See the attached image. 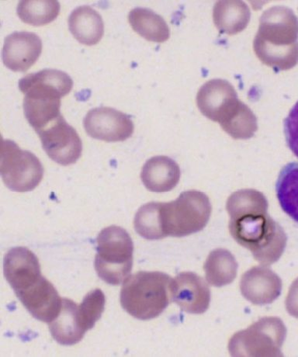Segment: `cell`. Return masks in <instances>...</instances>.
Returning a JSON list of instances; mask_svg holds the SVG:
<instances>
[{
	"instance_id": "cell-1",
	"label": "cell",
	"mask_w": 298,
	"mask_h": 357,
	"mask_svg": "<svg viewBox=\"0 0 298 357\" xmlns=\"http://www.w3.org/2000/svg\"><path fill=\"white\" fill-rule=\"evenodd\" d=\"M226 209L232 236L251 251L256 261L270 265L280 259L287 236L268 215V202L261 192L253 189L234 192L228 199Z\"/></svg>"
},
{
	"instance_id": "cell-2",
	"label": "cell",
	"mask_w": 298,
	"mask_h": 357,
	"mask_svg": "<svg viewBox=\"0 0 298 357\" xmlns=\"http://www.w3.org/2000/svg\"><path fill=\"white\" fill-rule=\"evenodd\" d=\"M298 19L285 6L265 11L253 47L262 63L276 71L290 70L298 63Z\"/></svg>"
},
{
	"instance_id": "cell-3",
	"label": "cell",
	"mask_w": 298,
	"mask_h": 357,
	"mask_svg": "<svg viewBox=\"0 0 298 357\" xmlns=\"http://www.w3.org/2000/svg\"><path fill=\"white\" fill-rule=\"evenodd\" d=\"M73 87V81L67 73L50 68L20 80L19 88L25 94L24 115L36 132L61 115V99Z\"/></svg>"
},
{
	"instance_id": "cell-4",
	"label": "cell",
	"mask_w": 298,
	"mask_h": 357,
	"mask_svg": "<svg viewBox=\"0 0 298 357\" xmlns=\"http://www.w3.org/2000/svg\"><path fill=\"white\" fill-rule=\"evenodd\" d=\"M172 278L161 272H138L124 280L122 307L131 317L150 320L161 315L172 301Z\"/></svg>"
},
{
	"instance_id": "cell-5",
	"label": "cell",
	"mask_w": 298,
	"mask_h": 357,
	"mask_svg": "<svg viewBox=\"0 0 298 357\" xmlns=\"http://www.w3.org/2000/svg\"><path fill=\"white\" fill-rule=\"evenodd\" d=\"M211 214L209 198L200 191H185L176 201L158 204L163 238L184 237L202 231L209 223Z\"/></svg>"
},
{
	"instance_id": "cell-6",
	"label": "cell",
	"mask_w": 298,
	"mask_h": 357,
	"mask_svg": "<svg viewBox=\"0 0 298 357\" xmlns=\"http://www.w3.org/2000/svg\"><path fill=\"white\" fill-rule=\"evenodd\" d=\"M95 270L108 284L119 285L133 267L134 244L126 230L119 226L103 229L96 238Z\"/></svg>"
},
{
	"instance_id": "cell-7",
	"label": "cell",
	"mask_w": 298,
	"mask_h": 357,
	"mask_svg": "<svg viewBox=\"0 0 298 357\" xmlns=\"http://www.w3.org/2000/svg\"><path fill=\"white\" fill-rule=\"evenodd\" d=\"M285 334L281 319L262 318L246 331L235 333L228 343V350L232 356H280Z\"/></svg>"
},
{
	"instance_id": "cell-8",
	"label": "cell",
	"mask_w": 298,
	"mask_h": 357,
	"mask_svg": "<svg viewBox=\"0 0 298 357\" xmlns=\"http://www.w3.org/2000/svg\"><path fill=\"white\" fill-rule=\"evenodd\" d=\"M0 174L6 186L16 192H29L43 181L44 169L36 155L20 149L15 142L3 140Z\"/></svg>"
},
{
	"instance_id": "cell-9",
	"label": "cell",
	"mask_w": 298,
	"mask_h": 357,
	"mask_svg": "<svg viewBox=\"0 0 298 357\" xmlns=\"http://www.w3.org/2000/svg\"><path fill=\"white\" fill-rule=\"evenodd\" d=\"M37 133L45 153L55 162L68 166L80 159L82 152L81 139L62 115Z\"/></svg>"
},
{
	"instance_id": "cell-10",
	"label": "cell",
	"mask_w": 298,
	"mask_h": 357,
	"mask_svg": "<svg viewBox=\"0 0 298 357\" xmlns=\"http://www.w3.org/2000/svg\"><path fill=\"white\" fill-rule=\"evenodd\" d=\"M83 126L91 138L107 142H123L133 135L131 116L112 107H97L88 112Z\"/></svg>"
},
{
	"instance_id": "cell-11",
	"label": "cell",
	"mask_w": 298,
	"mask_h": 357,
	"mask_svg": "<svg viewBox=\"0 0 298 357\" xmlns=\"http://www.w3.org/2000/svg\"><path fill=\"white\" fill-rule=\"evenodd\" d=\"M3 272L15 294L29 289L43 277L38 257L25 247H16L6 254Z\"/></svg>"
},
{
	"instance_id": "cell-12",
	"label": "cell",
	"mask_w": 298,
	"mask_h": 357,
	"mask_svg": "<svg viewBox=\"0 0 298 357\" xmlns=\"http://www.w3.org/2000/svg\"><path fill=\"white\" fill-rule=\"evenodd\" d=\"M172 301L190 314H203L209 309L211 292L205 281L196 273L178 274L171 284Z\"/></svg>"
},
{
	"instance_id": "cell-13",
	"label": "cell",
	"mask_w": 298,
	"mask_h": 357,
	"mask_svg": "<svg viewBox=\"0 0 298 357\" xmlns=\"http://www.w3.org/2000/svg\"><path fill=\"white\" fill-rule=\"evenodd\" d=\"M43 52V41L36 33L15 32L5 38L2 58L13 72L25 73L36 63Z\"/></svg>"
},
{
	"instance_id": "cell-14",
	"label": "cell",
	"mask_w": 298,
	"mask_h": 357,
	"mask_svg": "<svg viewBox=\"0 0 298 357\" xmlns=\"http://www.w3.org/2000/svg\"><path fill=\"white\" fill-rule=\"evenodd\" d=\"M16 295L33 318L46 324H50L61 311L62 299L50 281L44 277Z\"/></svg>"
},
{
	"instance_id": "cell-15",
	"label": "cell",
	"mask_w": 298,
	"mask_h": 357,
	"mask_svg": "<svg viewBox=\"0 0 298 357\" xmlns=\"http://www.w3.org/2000/svg\"><path fill=\"white\" fill-rule=\"evenodd\" d=\"M278 276L269 268L255 266L241 277L240 290L244 297L256 305L271 304L281 293Z\"/></svg>"
},
{
	"instance_id": "cell-16",
	"label": "cell",
	"mask_w": 298,
	"mask_h": 357,
	"mask_svg": "<svg viewBox=\"0 0 298 357\" xmlns=\"http://www.w3.org/2000/svg\"><path fill=\"white\" fill-rule=\"evenodd\" d=\"M213 121L218 122L225 132L235 139H248L258 128L255 114L239 100L238 95L228 99L219 108Z\"/></svg>"
},
{
	"instance_id": "cell-17",
	"label": "cell",
	"mask_w": 298,
	"mask_h": 357,
	"mask_svg": "<svg viewBox=\"0 0 298 357\" xmlns=\"http://www.w3.org/2000/svg\"><path fill=\"white\" fill-rule=\"evenodd\" d=\"M142 181L152 192H168L175 188L180 178L178 164L167 156L151 158L145 164L141 174Z\"/></svg>"
},
{
	"instance_id": "cell-18",
	"label": "cell",
	"mask_w": 298,
	"mask_h": 357,
	"mask_svg": "<svg viewBox=\"0 0 298 357\" xmlns=\"http://www.w3.org/2000/svg\"><path fill=\"white\" fill-rule=\"evenodd\" d=\"M79 306L70 299H62L61 311L50 324L53 339L64 346H73L84 337L86 331L81 326Z\"/></svg>"
},
{
	"instance_id": "cell-19",
	"label": "cell",
	"mask_w": 298,
	"mask_h": 357,
	"mask_svg": "<svg viewBox=\"0 0 298 357\" xmlns=\"http://www.w3.org/2000/svg\"><path fill=\"white\" fill-rule=\"evenodd\" d=\"M68 26L74 38L88 46L98 43L105 33L101 15L89 6H79L72 12Z\"/></svg>"
},
{
	"instance_id": "cell-20",
	"label": "cell",
	"mask_w": 298,
	"mask_h": 357,
	"mask_svg": "<svg viewBox=\"0 0 298 357\" xmlns=\"http://www.w3.org/2000/svg\"><path fill=\"white\" fill-rule=\"evenodd\" d=\"M133 30L144 38L163 43L170 38V31L164 19L147 8H135L128 15Z\"/></svg>"
},
{
	"instance_id": "cell-21",
	"label": "cell",
	"mask_w": 298,
	"mask_h": 357,
	"mask_svg": "<svg viewBox=\"0 0 298 357\" xmlns=\"http://www.w3.org/2000/svg\"><path fill=\"white\" fill-rule=\"evenodd\" d=\"M276 193L283 211L298 223V162H290L281 169Z\"/></svg>"
},
{
	"instance_id": "cell-22",
	"label": "cell",
	"mask_w": 298,
	"mask_h": 357,
	"mask_svg": "<svg viewBox=\"0 0 298 357\" xmlns=\"http://www.w3.org/2000/svg\"><path fill=\"white\" fill-rule=\"evenodd\" d=\"M204 268L207 282L214 287L230 284L237 276V260L230 252L223 249L212 251Z\"/></svg>"
},
{
	"instance_id": "cell-23",
	"label": "cell",
	"mask_w": 298,
	"mask_h": 357,
	"mask_svg": "<svg viewBox=\"0 0 298 357\" xmlns=\"http://www.w3.org/2000/svg\"><path fill=\"white\" fill-rule=\"evenodd\" d=\"M237 91L230 82L223 79H213L200 88L197 97L198 106L207 119L213 121L219 108Z\"/></svg>"
},
{
	"instance_id": "cell-24",
	"label": "cell",
	"mask_w": 298,
	"mask_h": 357,
	"mask_svg": "<svg viewBox=\"0 0 298 357\" xmlns=\"http://www.w3.org/2000/svg\"><path fill=\"white\" fill-rule=\"evenodd\" d=\"M251 11L242 2H218L214 6V23L221 31L228 34L237 33L245 29Z\"/></svg>"
},
{
	"instance_id": "cell-25",
	"label": "cell",
	"mask_w": 298,
	"mask_h": 357,
	"mask_svg": "<svg viewBox=\"0 0 298 357\" xmlns=\"http://www.w3.org/2000/svg\"><path fill=\"white\" fill-rule=\"evenodd\" d=\"M61 6L55 0L31 1L24 0L17 6V15L26 24L44 26L54 22L59 15Z\"/></svg>"
},
{
	"instance_id": "cell-26",
	"label": "cell",
	"mask_w": 298,
	"mask_h": 357,
	"mask_svg": "<svg viewBox=\"0 0 298 357\" xmlns=\"http://www.w3.org/2000/svg\"><path fill=\"white\" fill-rule=\"evenodd\" d=\"M135 231L145 239H162L159 223L158 203L151 202L142 206L134 220Z\"/></svg>"
},
{
	"instance_id": "cell-27",
	"label": "cell",
	"mask_w": 298,
	"mask_h": 357,
	"mask_svg": "<svg viewBox=\"0 0 298 357\" xmlns=\"http://www.w3.org/2000/svg\"><path fill=\"white\" fill-rule=\"evenodd\" d=\"M106 298L100 289L89 292L79 306L78 313L81 326L87 332L92 329L105 312Z\"/></svg>"
},
{
	"instance_id": "cell-28",
	"label": "cell",
	"mask_w": 298,
	"mask_h": 357,
	"mask_svg": "<svg viewBox=\"0 0 298 357\" xmlns=\"http://www.w3.org/2000/svg\"><path fill=\"white\" fill-rule=\"evenodd\" d=\"M284 134L288 146L298 158V101L284 121Z\"/></svg>"
},
{
	"instance_id": "cell-29",
	"label": "cell",
	"mask_w": 298,
	"mask_h": 357,
	"mask_svg": "<svg viewBox=\"0 0 298 357\" xmlns=\"http://www.w3.org/2000/svg\"><path fill=\"white\" fill-rule=\"evenodd\" d=\"M288 308L291 314L298 317V280L296 281L290 291L288 299Z\"/></svg>"
}]
</instances>
